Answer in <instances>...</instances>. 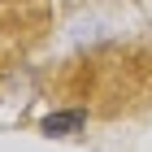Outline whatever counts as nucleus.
Here are the masks:
<instances>
[{
  "label": "nucleus",
  "mask_w": 152,
  "mask_h": 152,
  "mask_svg": "<svg viewBox=\"0 0 152 152\" xmlns=\"http://www.w3.org/2000/svg\"><path fill=\"white\" fill-rule=\"evenodd\" d=\"M83 122H87L83 109H74V113H52V117H44V135H74V130H83Z\"/></svg>",
  "instance_id": "2"
},
{
  "label": "nucleus",
  "mask_w": 152,
  "mask_h": 152,
  "mask_svg": "<svg viewBox=\"0 0 152 152\" xmlns=\"http://www.w3.org/2000/svg\"><path fill=\"white\" fill-rule=\"evenodd\" d=\"M48 0H0V61L22 57L48 31Z\"/></svg>",
  "instance_id": "1"
}]
</instances>
